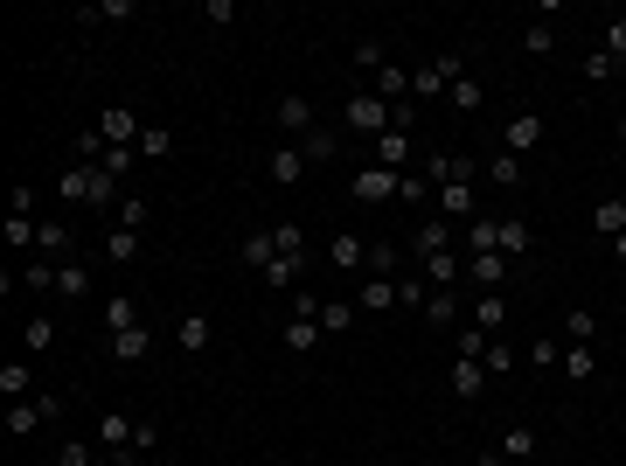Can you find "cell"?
I'll return each instance as SVG.
<instances>
[{
	"mask_svg": "<svg viewBox=\"0 0 626 466\" xmlns=\"http://www.w3.org/2000/svg\"><path fill=\"white\" fill-rule=\"evenodd\" d=\"M56 195H63L70 209H119V202H126L119 174H105V167H63Z\"/></svg>",
	"mask_w": 626,
	"mask_h": 466,
	"instance_id": "obj_1",
	"label": "cell"
},
{
	"mask_svg": "<svg viewBox=\"0 0 626 466\" xmlns=\"http://www.w3.org/2000/svg\"><path fill=\"white\" fill-rule=\"evenodd\" d=\"M341 126H348V133H390V126H397V112H390L376 91H348V112H341Z\"/></svg>",
	"mask_w": 626,
	"mask_h": 466,
	"instance_id": "obj_2",
	"label": "cell"
},
{
	"mask_svg": "<svg viewBox=\"0 0 626 466\" xmlns=\"http://www.w3.org/2000/svg\"><path fill=\"white\" fill-rule=\"evenodd\" d=\"M460 77H467V70H460V56H432V63H418V70H411V98H446Z\"/></svg>",
	"mask_w": 626,
	"mask_h": 466,
	"instance_id": "obj_3",
	"label": "cell"
},
{
	"mask_svg": "<svg viewBox=\"0 0 626 466\" xmlns=\"http://www.w3.org/2000/svg\"><path fill=\"white\" fill-rule=\"evenodd\" d=\"M348 195H355V202H397V195H404V174H390V167H355Z\"/></svg>",
	"mask_w": 626,
	"mask_h": 466,
	"instance_id": "obj_4",
	"label": "cell"
},
{
	"mask_svg": "<svg viewBox=\"0 0 626 466\" xmlns=\"http://www.w3.org/2000/svg\"><path fill=\"white\" fill-rule=\"evenodd\" d=\"M453 237H460V223H446V216L432 209V216L411 230V251H418V265H425V258H439V251H453Z\"/></svg>",
	"mask_w": 626,
	"mask_h": 466,
	"instance_id": "obj_5",
	"label": "cell"
},
{
	"mask_svg": "<svg viewBox=\"0 0 626 466\" xmlns=\"http://www.w3.org/2000/svg\"><path fill=\"white\" fill-rule=\"evenodd\" d=\"M56 411H63V404H56L49 390H42V397H21V404H7V432H14V439H28V432H35V425H49Z\"/></svg>",
	"mask_w": 626,
	"mask_h": 466,
	"instance_id": "obj_6",
	"label": "cell"
},
{
	"mask_svg": "<svg viewBox=\"0 0 626 466\" xmlns=\"http://www.w3.org/2000/svg\"><path fill=\"white\" fill-rule=\"evenodd\" d=\"M133 432H140V418H126V411H98V453H105V460L133 453Z\"/></svg>",
	"mask_w": 626,
	"mask_h": 466,
	"instance_id": "obj_7",
	"label": "cell"
},
{
	"mask_svg": "<svg viewBox=\"0 0 626 466\" xmlns=\"http://www.w3.org/2000/svg\"><path fill=\"white\" fill-rule=\"evenodd\" d=\"M369 167H390V174H411V133H376L369 140Z\"/></svg>",
	"mask_w": 626,
	"mask_h": 466,
	"instance_id": "obj_8",
	"label": "cell"
},
{
	"mask_svg": "<svg viewBox=\"0 0 626 466\" xmlns=\"http://www.w3.org/2000/svg\"><path fill=\"white\" fill-rule=\"evenodd\" d=\"M473 174H480V167H473L467 154H432L425 160V181H432V188H473Z\"/></svg>",
	"mask_w": 626,
	"mask_h": 466,
	"instance_id": "obj_9",
	"label": "cell"
},
{
	"mask_svg": "<svg viewBox=\"0 0 626 466\" xmlns=\"http://www.w3.org/2000/svg\"><path fill=\"white\" fill-rule=\"evenodd\" d=\"M98 133H105V147H140V133H147V126H140L126 105H105V112H98Z\"/></svg>",
	"mask_w": 626,
	"mask_h": 466,
	"instance_id": "obj_10",
	"label": "cell"
},
{
	"mask_svg": "<svg viewBox=\"0 0 626 466\" xmlns=\"http://www.w3.org/2000/svg\"><path fill=\"white\" fill-rule=\"evenodd\" d=\"M369 91H376V98L397 112V105H411V70H404V63H383V70L369 77Z\"/></svg>",
	"mask_w": 626,
	"mask_h": 466,
	"instance_id": "obj_11",
	"label": "cell"
},
{
	"mask_svg": "<svg viewBox=\"0 0 626 466\" xmlns=\"http://www.w3.org/2000/svg\"><path fill=\"white\" fill-rule=\"evenodd\" d=\"M327 265H334V272H369V237L341 230V237L327 244Z\"/></svg>",
	"mask_w": 626,
	"mask_h": 466,
	"instance_id": "obj_12",
	"label": "cell"
},
{
	"mask_svg": "<svg viewBox=\"0 0 626 466\" xmlns=\"http://www.w3.org/2000/svg\"><path fill=\"white\" fill-rule=\"evenodd\" d=\"M174 341H181V355H209L216 320H209V313H181V320H174Z\"/></svg>",
	"mask_w": 626,
	"mask_h": 466,
	"instance_id": "obj_13",
	"label": "cell"
},
{
	"mask_svg": "<svg viewBox=\"0 0 626 466\" xmlns=\"http://www.w3.org/2000/svg\"><path fill=\"white\" fill-rule=\"evenodd\" d=\"M536 140H543V119H536V112H515V119L501 126V154H515V160L529 154Z\"/></svg>",
	"mask_w": 626,
	"mask_h": 466,
	"instance_id": "obj_14",
	"label": "cell"
},
{
	"mask_svg": "<svg viewBox=\"0 0 626 466\" xmlns=\"http://www.w3.org/2000/svg\"><path fill=\"white\" fill-rule=\"evenodd\" d=\"M460 272H467V265H460V251H439V258H425V265H418V279H425L432 293H453V286H460Z\"/></svg>",
	"mask_w": 626,
	"mask_h": 466,
	"instance_id": "obj_15",
	"label": "cell"
},
{
	"mask_svg": "<svg viewBox=\"0 0 626 466\" xmlns=\"http://www.w3.org/2000/svg\"><path fill=\"white\" fill-rule=\"evenodd\" d=\"M467 279H473V293H501L508 258H501V251H480V258H467Z\"/></svg>",
	"mask_w": 626,
	"mask_h": 466,
	"instance_id": "obj_16",
	"label": "cell"
},
{
	"mask_svg": "<svg viewBox=\"0 0 626 466\" xmlns=\"http://www.w3.org/2000/svg\"><path fill=\"white\" fill-rule=\"evenodd\" d=\"M265 174H272L279 188H300V181H307V154H300V147H272Z\"/></svg>",
	"mask_w": 626,
	"mask_h": 466,
	"instance_id": "obj_17",
	"label": "cell"
},
{
	"mask_svg": "<svg viewBox=\"0 0 626 466\" xmlns=\"http://www.w3.org/2000/svg\"><path fill=\"white\" fill-rule=\"evenodd\" d=\"M300 272H307V251H279V258H272L258 279H265L272 293H286V286H300Z\"/></svg>",
	"mask_w": 626,
	"mask_h": 466,
	"instance_id": "obj_18",
	"label": "cell"
},
{
	"mask_svg": "<svg viewBox=\"0 0 626 466\" xmlns=\"http://www.w3.org/2000/svg\"><path fill=\"white\" fill-rule=\"evenodd\" d=\"M56 300H91V265L84 258H63L56 265Z\"/></svg>",
	"mask_w": 626,
	"mask_h": 466,
	"instance_id": "obj_19",
	"label": "cell"
},
{
	"mask_svg": "<svg viewBox=\"0 0 626 466\" xmlns=\"http://www.w3.org/2000/svg\"><path fill=\"white\" fill-rule=\"evenodd\" d=\"M460 244H467V258H480V251H501V216H473L467 230H460Z\"/></svg>",
	"mask_w": 626,
	"mask_h": 466,
	"instance_id": "obj_20",
	"label": "cell"
},
{
	"mask_svg": "<svg viewBox=\"0 0 626 466\" xmlns=\"http://www.w3.org/2000/svg\"><path fill=\"white\" fill-rule=\"evenodd\" d=\"M112 355H119V362H147V355H154V327L140 320V327H126V334H112Z\"/></svg>",
	"mask_w": 626,
	"mask_h": 466,
	"instance_id": "obj_21",
	"label": "cell"
},
{
	"mask_svg": "<svg viewBox=\"0 0 626 466\" xmlns=\"http://www.w3.org/2000/svg\"><path fill=\"white\" fill-rule=\"evenodd\" d=\"M355 307L362 313H390L397 307V279H362V286H355Z\"/></svg>",
	"mask_w": 626,
	"mask_h": 466,
	"instance_id": "obj_22",
	"label": "cell"
},
{
	"mask_svg": "<svg viewBox=\"0 0 626 466\" xmlns=\"http://www.w3.org/2000/svg\"><path fill=\"white\" fill-rule=\"evenodd\" d=\"M487 383H494V376H487V369H480V362H467V355H460V362H453V397H487Z\"/></svg>",
	"mask_w": 626,
	"mask_h": 466,
	"instance_id": "obj_23",
	"label": "cell"
},
{
	"mask_svg": "<svg viewBox=\"0 0 626 466\" xmlns=\"http://www.w3.org/2000/svg\"><path fill=\"white\" fill-rule=\"evenodd\" d=\"M536 251V230L522 216H501V258H529Z\"/></svg>",
	"mask_w": 626,
	"mask_h": 466,
	"instance_id": "obj_24",
	"label": "cell"
},
{
	"mask_svg": "<svg viewBox=\"0 0 626 466\" xmlns=\"http://www.w3.org/2000/svg\"><path fill=\"white\" fill-rule=\"evenodd\" d=\"M21 348H28V355H49V348H56V313H28Z\"/></svg>",
	"mask_w": 626,
	"mask_h": 466,
	"instance_id": "obj_25",
	"label": "cell"
},
{
	"mask_svg": "<svg viewBox=\"0 0 626 466\" xmlns=\"http://www.w3.org/2000/svg\"><path fill=\"white\" fill-rule=\"evenodd\" d=\"M0 397H7V404L35 397V369H28V362H0Z\"/></svg>",
	"mask_w": 626,
	"mask_h": 466,
	"instance_id": "obj_26",
	"label": "cell"
},
{
	"mask_svg": "<svg viewBox=\"0 0 626 466\" xmlns=\"http://www.w3.org/2000/svg\"><path fill=\"white\" fill-rule=\"evenodd\" d=\"M592 230H599L606 244H613V237H626V202H620V195H606V202L592 209Z\"/></svg>",
	"mask_w": 626,
	"mask_h": 466,
	"instance_id": "obj_27",
	"label": "cell"
},
{
	"mask_svg": "<svg viewBox=\"0 0 626 466\" xmlns=\"http://www.w3.org/2000/svg\"><path fill=\"white\" fill-rule=\"evenodd\" d=\"M98 251H105V265H133V258L147 251V244H140V230H112V237H105Z\"/></svg>",
	"mask_w": 626,
	"mask_h": 466,
	"instance_id": "obj_28",
	"label": "cell"
},
{
	"mask_svg": "<svg viewBox=\"0 0 626 466\" xmlns=\"http://www.w3.org/2000/svg\"><path fill=\"white\" fill-rule=\"evenodd\" d=\"M237 258H244V265H251V272H265V265H272V258H279V244H272V230H251V237H244V244H237Z\"/></svg>",
	"mask_w": 626,
	"mask_h": 466,
	"instance_id": "obj_29",
	"label": "cell"
},
{
	"mask_svg": "<svg viewBox=\"0 0 626 466\" xmlns=\"http://www.w3.org/2000/svg\"><path fill=\"white\" fill-rule=\"evenodd\" d=\"M279 126H286V133H300V140L313 133V105L300 98V91H293V98H279Z\"/></svg>",
	"mask_w": 626,
	"mask_h": 466,
	"instance_id": "obj_30",
	"label": "cell"
},
{
	"mask_svg": "<svg viewBox=\"0 0 626 466\" xmlns=\"http://www.w3.org/2000/svg\"><path fill=\"white\" fill-rule=\"evenodd\" d=\"M320 341H327V334H320V320H300V313L286 320V348H293V355H313Z\"/></svg>",
	"mask_w": 626,
	"mask_h": 466,
	"instance_id": "obj_31",
	"label": "cell"
},
{
	"mask_svg": "<svg viewBox=\"0 0 626 466\" xmlns=\"http://www.w3.org/2000/svg\"><path fill=\"white\" fill-rule=\"evenodd\" d=\"M446 105H453V112H460V119H473V112H480V105H487V91H480V77H460V84H453V91H446Z\"/></svg>",
	"mask_w": 626,
	"mask_h": 466,
	"instance_id": "obj_32",
	"label": "cell"
},
{
	"mask_svg": "<svg viewBox=\"0 0 626 466\" xmlns=\"http://www.w3.org/2000/svg\"><path fill=\"white\" fill-rule=\"evenodd\" d=\"M355 300H320V334H348V327H355Z\"/></svg>",
	"mask_w": 626,
	"mask_h": 466,
	"instance_id": "obj_33",
	"label": "cell"
},
{
	"mask_svg": "<svg viewBox=\"0 0 626 466\" xmlns=\"http://www.w3.org/2000/svg\"><path fill=\"white\" fill-rule=\"evenodd\" d=\"M147 216H154V202H147V195H126V202L112 209V230H147Z\"/></svg>",
	"mask_w": 626,
	"mask_h": 466,
	"instance_id": "obj_34",
	"label": "cell"
},
{
	"mask_svg": "<svg viewBox=\"0 0 626 466\" xmlns=\"http://www.w3.org/2000/svg\"><path fill=\"white\" fill-rule=\"evenodd\" d=\"M397 265H404V251H397V244H376V237H369V272H362V279H397Z\"/></svg>",
	"mask_w": 626,
	"mask_h": 466,
	"instance_id": "obj_35",
	"label": "cell"
},
{
	"mask_svg": "<svg viewBox=\"0 0 626 466\" xmlns=\"http://www.w3.org/2000/svg\"><path fill=\"white\" fill-rule=\"evenodd\" d=\"M536 446H543V439H536V425H508V439H501L508 466H515V460H536Z\"/></svg>",
	"mask_w": 626,
	"mask_h": 466,
	"instance_id": "obj_36",
	"label": "cell"
},
{
	"mask_svg": "<svg viewBox=\"0 0 626 466\" xmlns=\"http://www.w3.org/2000/svg\"><path fill=\"white\" fill-rule=\"evenodd\" d=\"M480 174H487V188H522V160L515 154H494Z\"/></svg>",
	"mask_w": 626,
	"mask_h": 466,
	"instance_id": "obj_37",
	"label": "cell"
},
{
	"mask_svg": "<svg viewBox=\"0 0 626 466\" xmlns=\"http://www.w3.org/2000/svg\"><path fill=\"white\" fill-rule=\"evenodd\" d=\"M425 320H432V327H460V286H453V293H432V300H425Z\"/></svg>",
	"mask_w": 626,
	"mask_h": 466,
	"instance_id": "obj_38",
	"label": "cell"
},
{
	"mask_svg": "<svg viewBox=\"0 0 626 466\" xmlns=\"http://www.w3.org/2000/svg\"><path fill=\"white\" fill-rule=\"evenodd\" d=\"M105 334H126V327H140V300H105Z\"/></svg>",
	"mask_w": 626,
	"mask_h": 466,
	"instance_id": "obj_39",
	"label": "cell"
},
{
	"mask_svg": "<svg viewBox=\"0 0 626 466\" xmlns=\"http://www.w3.org/2000/svg\"><path fill=\"white\" fill-rule=\"evenodd\" d=\"M501 320H508V300H501V293H480V300H473V327L501 334Z\"/></svg>",
	"mask_w": 626,
	"mask_h": 466,
	"instance_id": "obj_40",
	"label": "cell"
},
{
	"mask_svg": "<svg viewBox=\"0 0 626 466\" xmlns=\"http://www.w3.org/2000/svg\"><path fill=\"white\" fill-rule=\"evenodd\" d=\"M35 251H42V258H77V244H70V230H63V223H42Z\"/></svg>",
	"mask_w": 626,
	"mask_h": 466,
	"instance_id": "obj_41",
	"label": "cell"
},
{
	"mask_svg": "<svg viewBox=\"0 0 626 466\" xmlns=\"http://www.w3.org/2000/svg\"><path fill=\"white\" fill-rule=\"evenodd\" d=\"M557 369H571V383H592V376H599V355H592V348H578V341H571V348H564V362H557Z\"/></svg>",
	"mask_w": 626,
	"mask_h": 466,
	"instance_id": "obj_42",
	"label": "cell"
},
{
	"mask_svg": "<svg viewBox=\"0 0 626 466\" xmlns=\"http://www.w3.org/2000/svg\"><path fill=\"white\" fill-rule=\"evenodd\" d=\"M348 63H355V70H369V77H376V70H383V63H390V56H383V42H376V35H362V42H355V49H348Z\"/></svg>",
	"mask_w": 626,
	"mask_h": 466,
	"instance_id": "obj_43",
	"label": "cell"
},
{
	"mask_svg": "<svg viewBox=\"0 0 626 466\" xmlns=\"http://www.w3.org/2000/svg\"><path fill=\"white\" fill-rule=\"evenodd\" d=\"M522 49H529V56H550V49H557V28H550V21H529V28H522Z\"/></svg>",
	"mask_w": 626,
	"mask_h": 466,
	"instance_id": "obj_44",
	"label": "cell"
},
{
	"mask_svg": "<svg viewBox=\"0 0 626 466\" xmlns=\"http://www.w3.org/2000/svg\"><path fill=\"white\" fill-rule=\"evenodd\" d=\"M522 362H529V369H557V362H564V341H550V334H543V341H529V355H522Z\"/></svg>",
	"mask_w": 626,
	"mask_h": 466,
	"instance_id": "obj_45",
	"label": "cell"
},
{
	"mask_svg": "<svg viewBox=\"0 0 626 466\" xmlns=\"http://www.w3.org/2000/svg\"><path fill=\"white\" fill-rule=\"evenodd\" d=\"M300 154H307V167H313V160H334V154H341V140H334V133H320V126H313L307 140H300Z\"/></svg>",
	"mask_w": 626,
	"mask_h": 466,
	"instance_id": "obj_46",
	"label": "cell"
},
{
	"mask_svg": "<svg viewBox=\"0 0 626 466\" xmlns=\"http://www.w3.org/2000/svg\"><path fill=\"white\" fill-rule=\"evenodd\" d=\"M571 341H578V348L599 341V313H592V307H571Z\"/></svg>",
	"mask_w": 626,
	"mask_h": 466,
	"instance_id": "obj_47",
	"label": "cell"
},
{
	"mask_svg": "<svg viewBox=\"0 0 626 466\" xmlns=\"http://www.w3.org/2000/svg\"><path fill=\"white\" fill-rule=\"evenodd\" d=\"M487 348H494V334H487V327H460V355H467V362H480V355H487Z\"/></svg>",
	"mask_w": 626,
	"mask_h": 466,
	"instance_id": "obj_48",
	"label": "cell"
},
{
	"mask_svg": "<svg viewBox=\"0 0 626 466\" xmlns=\"http://www.w3.org/2000/svg\"><path fill=\"white\" fill-rule=\"evenodd\" d=\"M21 286H28V293H56V265H49V258H35V265L21 272Z\"/></svg>",
	"mask_w": 626,
	"mask_h": 466,
	"instance_id": "obj_49",
	"label": "cell"
},
{
	"mask_svg": "<svg viewBox=\"0 0 626 466\" xmlns=\"http://www.w3.org/2000/svg\"><path fill=\"white\" fill-rule=\"evenodd\" d=\"M56 466H105V460H98V446H84V439H63Z\"/></svg>",
	"mask_w": 626,
	"mask_h": 466,
	"instance_id": "obj_50",
	"label": "cell"
},
{
	"mask_svg": "<svg viewBox=\"0 0 626 466\" xmlns=\"http://www.w3.org/2000/svg\"><path fill=\"white\" fill-rule=\"evenodd\" d=\"M140 154H147V160L174 154V133H167V126H147V133H140Z\"/></svg>",
	"mask_w": 626,
	"mask_h": 466,
	"instance_id": "obj_51",
	"label": "cell"
},
{
	"mask_svg": "<svg viewBox=\"0 0 626 466\" xmlns=\"http://www.w3.org/2000/svg\"><path fill=\"white\" fill-rule=\"evenodd\" d=\"M578 70H585V77H592V84H606V77H613V70H620V63H613V56H606V49H592V56H585V63H578Z\"/></svg>",
	"mask_w": 626,
	"mask_h": 466,
	"instance_id": "obj_52",
	"label": "cell"
},
{
	"mask_svg": "<svg viewBox=\"0 0 626 466\" xmlns=\"http://www.w3.org/2000/svg\"><path fill=\"white\" fill-rule=\"evenodd\" d=\"M272 244H279V251H307V230H300V223H272Z\"/></svg>",
	"mask_w": 626,
	"mask_h": 466,
	"instance_id": "obj_53",
	"label": "cell"
},
{
	"mask_svg": "<svg viewBox=\"0 0 626 466\" xmlns=\"http://www.w3.org/2000/svg\"><path fill=\"white\" fill-rule=\"evenodd\" d=\"M480 369H487V376H508V369H515V348H501V341H494V348L480 355Z\"/></svg>",
	"mask_w": 626,
	"mask_h": 466,
	"instance_id": "obj_54",
	"label": "cell"
},
{
	"mask_svg": "<svg viewBox=\"0 0 626 466\" xmlns=\"http://www.w3.org/2000/svg\"><path fill=\"white\" fill-rule=\"evenodd\" d=\"M613 63H626V21H606V42H599Z\"/></svg>",
	"mask_w": 626,
	"mask_h": 466,
	"instance_id": "obj_55",
	"label": "cell"
},
{
	"mask_svg": "<svg viewBox=\"0 0 626 466\" xmlns=\"http://www.w3.org/2000/svg\"><path fill=\"white\" fill-rule=\"evenodd\" d=\"M160 446V425H147V418H140V432H133V453H140V460H147V453H154Z\"/></svg>",
	"mask_w": 626,
	"mask_h": 466,
	"instance_id": "obj_56",
	"label": "cell"
},
{
	"mask_svg": "<svg viewBox=\"0 0 626 466\" xmlns=\"http://www.w3.org/2000/svg\"><path fill=\"white\" fill-rule=\"evenodd\" d=\"M473 466H508V453H501V446H487V453H480Z\"/></svg>",
	"mask_w": 626,
	"mask_h": 466,
	"instance_id": "obj_57",
	"label": "cell"
},
{
	"mask_svg": "<svg viewBox=\"0 0 626 466\" xmlns=\"http://www.w3.org/2000/svg\"><path fill=\"white\" fill-rule=\"evenodd\" d=\"M613 258H620V265H626V237H613Z\"/></svg>",
	"mask_w": 626,
	"mask_h": 466,
	"instance_id": "obj_58",
	"label": "cell"
},
{
	"mask_svg": "<svg viewBox=\"0 0 626 466\" xmlns=\"http://www.w3.org/2000/svg\"><path fill=\"white\" fill-rule=\"evenodd\" d=\"M620 140H626V112H620Z\"/></svg>",
	"mask_w": 626,
	"mask_h": 466,
	"instance_id": "obj_59",
	"label": "cell"
}]
</instances>
